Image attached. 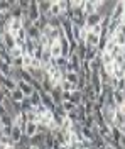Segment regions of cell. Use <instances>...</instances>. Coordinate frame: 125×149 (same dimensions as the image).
<instances>
[{
	"label": "cell",
	"instance_id": "1",
	"mask_svg": "<svg viewBox=\"0 0 125 149\" xmlns=\"http://www.w3.org/2000/svg\"><path fill=\"white\" fill-rule=\"evenodd\" d=\"M102 113H103V119H105L106 124L110 127H113L115 125V119H117V107L115 105H105V107H102Z\"/></svg>",
	"mask_w": 125,
	"mask_h": 149
},
{
	"label": "cell",
	"instance_id": "2",
	"mask_svg": "<svg viewBox=\"0 0 125 149\" xmlns=\"http://www.w3.org/2000/svg\"><path fill=\"white\" fill-rule=\"evenodd\" d=\"M2 41H0V46H3L5 49H9V51H12V49H15L17 47V39H15V36L12 34V32H2Z\"/></svg>",
	"mask_w": 125,
	"mask_h": 149
},
{
	"label": "cell",
	"instance_id": "3",
	"mask_svg": "<svg viewBox=\"0 0 125 149\" xmlns=\"http://www.w3.org/2000/svg\"><path fill=\"white\" fill-rule=\"evenodd\" d=\"M102 20H103V15H102L100 12L91 14V15H86V24H85V27H86L88 31H91V29L96 27V26H102Z\"/></svg>",
	"mask_w": 125,
	"mask_h": 149
},
{
	"label": "cell",
	"instance_id": "4",
	"mask_svg": "<svg viewBox=\"0 0 125 149\" xmlns=\"http://www.w3.org/2000/svg\"><path fill=\"white\" fill-rule=\"evenodd\" d=\"M81 58L78 54H71L69 56V65H68L66 71H75V73H81Z\"/></svg>",
	"mask_w": 125,
	"mask_h": 149
},
{
	"label": "cell",
	"instance_id": "5",
	"mask_svg": "<svg viewBox=\"0 0 125 149\" xmlns=\"http://www.w3.org/2000/svg\"><path fill=\"white\" fill-rule=\"evenodd\" d=\"M27 12H29V19L32 22H37L39 19L42 17V14H41V10H39L37 0H30V9L27 10Z\"/></svg>",
	"mask_w": 125,
	"mask_h": 149
},
{
	"label": "cell",
	"instance_id": "6",
	"mask_svg": "<svg viewBox=\"0 0 125 149\" xmlns=\"http://www.w3.org/2000/svg\"><path fill=\"white\" fill-rule=\"evenodd\" d=\"M39 132H41V129H39V124L37 122H29L27 124V127H26V130H24V136H27L29 139H32V137H36Z\"/></svg>",
	"mask_w": 125,
	"mask_h": 149
},
{
	"label": "cell",
	"instance_id": "7",
	"mask_svg": "<svg viewBox=\"0 0 125 149\" xmlns=\"http://www.w3.org/2000/svg\"><path fill=\"white\" fill-rule=\"evenodd\" d=\"M41 98H42V105L44 107H48L49 110H56V103H54V100H52V97H51V93H48V92H41Z\"/></svg>",
	"mask_w": 125,
	"mask_h": 149
},
{
	"label": "cell",
	"instance_id": "8",
	"mask_svg": "<svg viewBox=\"0 0 125 149\" xmlns=\"http://www.w3.org/2000/svg\"><path fill=\"white\" fill-rule=\"evenodd\" d=\"M2 88H7L10 92H14V90L19 88V83H17L15 78H5V76H2Z\"/></svg>",
	"mask_w": 125,
	"mask_h": 149
},
{
	"label": "cell",
	"instance_id": "9",
	"mask_svg": "<svg viewBox=\"0 0 125 149\" xmlns=\"http://www.w3.org/2000/svg\"><path fill=\"white\" fill-rule=\"evenodd\" d=\"M125 14V0H120V2H117L115 9H113V14H112V17L113 19H118V20H122Z\"/></svg>",
	"mask_w": 125,
	"mask_h": 149
},
{
	"label": "cell",
	"instance_id": "10",
	"mask_svg": "<svg viewBox=\"0 0 125 149\" xmlns=\"http://www.w3.org/2000/svg\"><path fill=\"white\" fill-rule=\"evenodd\" d=\"M19 90L24 93L27 98H30V97L36 93V90H34V86H32V85H30V83H26V81H22V80L19 81Z\"/></svg>",
	"mask_w": 125,
	"mask_h": 149
},
{
	"label": "cell",
	"instance_id": "11",
	"mask_svg": "<svg viewBox=\"0 0 125 149\" xmlns=\"http://www.w3.org/2000/svg\"><path fill=\"white\" fill-rule=\"evenodd\" d=\"M100 39H102V37L98 36V34L90 32L88 37H86V41H85V44H86L88 47H98V46H100Z\"/></svg>",
	"mask_w": 125,
	"mask_h": 149
},
{
	"label": "cell",
	"instance_id": "12",
	"mask_svg": "<svg viewBox=\"0 0 125 149\" xmlns=\"http://www.w3.org/2000/svg\"><path fill=\"white\" fill-rule=\"evenodd\" d=\"M64 80L69 81V83H73V85H78L79 80H81V74L75 73V71H66V73H64Z\"/></svg>",
	"mask_w": 125,
	"mask_h": 149
},
{
	"label": "cell",
	"instance_id": "13",
	"mask_svg": "<svg viewBox=\"0 0 125 149\" xmlns=\"http://www.w3.org/2000/svg\"><path fill=\"white\" fill-rule=\"evenodd\" d=\"M12 141L15 142V144H19L20 141H22V137H24V130L20 129L19 125H14V129H12Z\"/></svg>",
	"mask_w": 125,
	"mask_h": 149
},
{
	"label": "cell",
	"instance_id": "14",
	"mask_svg": "<svg viewBox=\"0 0 125 149\" xmlns=\"http://www.w3.org/2000/svg\"><path fill=\"white\" fill-rule=\"evenodd\" d=\"M96 12H98L96 0H86V3H85V14L86 15H91V14H96Z\"/></svg>",
	"mask_w": 125,
	"mask_h": 149
},
{
	"label": "cell",
	"instance_id": "15",
	"mask_svg": "<svg viewBox=\"0 0 125 149\" xmlns=\"http://www.w3.org/2000/svg\"><path fill=\"white\" fill-rule=\"evenodd\" d=\"M49 49H51V54H52L54 59H58V58L63 56V47H61V42H59V41H56V42L49 47Z\"/></svg>",
	"mask_w": 125,
	"mask_h": 149
},
{
	"label": "cell",
	"instance_id": "16",
	"mask_svg": "<svg viewBox=\"0 0 125 149\" xmlns=\"http://www.w3.org/2000/svg\"><path fill=\"white\" fill-rule=\"evenodd\" d=\"M113 102H115L117 107L124 105L125 103V92H122V90H113Z\"/></svg>",
	"mask_w": 125,
	"mask_h": 149
},
{
	"label": "cell",
	"instance_id": "17",
	"mask_svg": "<svg viewBox=\"0 0 125 149\" xmlns=\"http://www.w3.org/2000/svg\"><path fill=\"white\" fill-rule=\"evenodd\" d=\"M51 14H52V17H61L63 15V10L59 7V0H51Z\"/></svg>",
	"mask_w": 125,
	"mask_h": 149
},
{
	"label": "cell",
	"instance_id": "18",
	"mask_svg": "<svg viewBox=\"0 0 125 149\" xmlns=\"http://www.w3.org/2000/svg\"><path fill=\"white\" fill-rule=\"evenodd\" d=\"M26 98H27V97L20 92L19 88H17V90H14V92H12V95H10V100H12V102H15V103H22Z\"/></svg>",
	"mask_w": 125,
	"mask_h": 149
},
{
	"label": "cell",
	"instance_id": "19",
	"mask_svg": "<svg viewBox=\"0 0 125 149\" xmlns=\"http://www.w3.org/2000/svg\"><path fill=\"white\" fill-rule=\"evenodd\" d=\"M113 41L117 42V46H122L125 47V34L122 32V31H118L115 36H113Z\"/></svg>",
	"mask_w": 125,
	"mask_h": 149
},
{
	"label": "cell",
	"instance_id": "20",
	"mask_svg": "<svg viewBox=\"0 0 125 149\" xmlns=\"http://www.w3.org/2000/svg\"><path fill=\"white\" fill-rule=\"evenodd\" d=\"M102 63H103V66L113 65V63H115V58L110 54V53H105V51H103V54H102Z\"/></svg>",
	"mask_w": 125,
	"mask_h": 149
},
{
	"label": "cell",
	"instance_id": "21",
	"mask_svg": "<svg viewBox=\"0 0 125 149\" xmlns=\"http://www.w3.org/2000/svg\"><path fill=\"white\" fill-rule=\"evenodd\" d=\"M61 105H63V109L66 110V113H69V112H75L78 109V105H75L73 102H63Z\"/></svg>",
	"mask_w": 125,
	"mask_h": 149
},
{
	"label": "cell",
	"instance_id": "22",
	"mask_svg": "<svg viewBox=\"0 0 125 149\" xmlns=\"http://www.w3.org/2000/svg\"><path fill=\"white\" fill-rule=\"evenodd\" d=\"M115 47H117V42L113 41V37H112V39H110V41L106 42V46H105V53H110V54H112V53L115 51Z\"/></svg>",
	"mask_w": 125,
	"mask_h": 149
},
{
	"label": "cell",
	"instance_id": "23",
	"mask_svg": "<svg viewBox=\"0 0 125 149\" xmlns=\"http://www.w3.org/2000/svg\"><path fill=\"white\" fill-rule=\"evenodd\" d=\"M122 136H124V134L120 132V129H118L117 125H113V127H112V137H113L115 141H120L122 139Z\"/></svg>",
	"mask_w": 125,
	"mask_h": 149
},
{
	"label": "cell",
	"instance_id": "24",
	"mask_svg": "<svg viewBox=\"0 0 125 149\" xmlns=\"http://www.w3.org/2000/svg\"><path fill=\"white\" fill-rule=\"evenodd\" d=\"M0 144H2V146H12V144H15V142H14L12 137H9V136H2V137H0Z\"/></svg>",
	"mask_w": 125,
	"mask_h": 149
},
{
	"label": "cell",
	"instance_id": "25",
	"mask_svg": "<svg viewBox=\"0 0 125 149\" xmlns=\"http://www.w3.org/2000/svg\"><path fill=\"white\" fill-rule=\"evenodd\" d=\"M120 31H122V32L125 34V24H122V27H120Z\"/></svg>",
	"mask_w": 125,
	"mask_h": 149
}]
</instances>
